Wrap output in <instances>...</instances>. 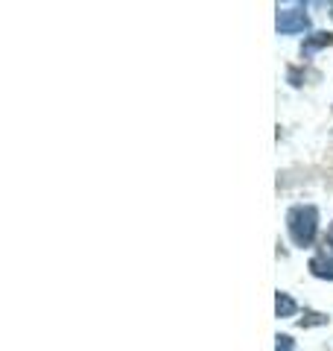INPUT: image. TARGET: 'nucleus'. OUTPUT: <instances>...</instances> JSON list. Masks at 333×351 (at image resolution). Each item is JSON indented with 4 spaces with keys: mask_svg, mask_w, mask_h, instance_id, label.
Returning <instances> with one entry per match:
<instances>
[{
    "mask_svg": "<svg viewBox=\"0 0 333 351\" xmlns=\"http://www.w3.org/2000/svg\"><path fill=\"white\" fill-rule=\"evenodd\" d=\"M286 228H290V237L295 246H310L316 237L319 228V211L313 205H298L286 214Z\"/></svg>",
    "mask_w": 333,
    "mask_h": 351,
    "instance_id": "obj_1",
    "label": "nucleus"
},
{
    "mask_svg": "<svg viewBox=\"0 0 333 351\" xmlns=\"http://www.w3.org/2000/svg\"><path fill=\"white\" fill-rule=\"evenodd\" d=\"M310 27V18L304 15V9H281L278 12V32H286V36H293V32H304Z\"/></svg>",
    "mask_w": 333,
    "mask_h": 351,
    "instance_id": "obj_2",
    "label": "nucleus"
},
{
    "mask_svg": "<svg viewBox=\"0 0 333 351\" xmlns=\"http://www.w3.org/2000/svg\"><path fill=\"white\" fill-rule=\"evenodd\" d=\"M330 44H333V32H313L304 41V56H310V53H316L321 47H330Z\"/></svg>",
    "mask_w": 333,
    "mask_h": 351,
    "instance_id": "obj_3",
    "label": "nucleus"
},
{
    "mask_svg": "<svg viewBox=\"0 0 333 351\" xmlns=\"http://www.w3.org/2000/svg\"><path fill=\"white\" fill-rule=\"evenodd\" d=\"M310 272H313L316 278H330L333 281V261L325 258V255H316L310 261Z\"/></svg>",
    "mask_w": 333,
    "mask_h": 351,
    "instance_id": "obj_4",
    "label": "nucleus"
},
{
    "mask_svg": "<svg viewBox=\"0 0 333 351\" xmlns=\"http://www.w3.org/2000/svg\"><path fill=\"white\" fill-rule=\"evenodd\" d=\"M275 311H278V316H284V319H286V316H295L298 307H295V302H293L286 293H278V299H275Z\"/></svg>",
    "mask_w": 333,
    "mask_h": 351,
    "instance_id": "obj_5",
    "label": "nucleus"
},
{
    "mask_svg": "<svg viewBox=\"0 0 333 351\" xmlns=\"http://www.w3.org/2000/svg\"><path fill=\"white\" fill-rule=\"evenodd\" d=\"M278 348L275 351H295V343H293V337H286V334H278Z\"/></svg>",
    "mask_w": 333,
    "mask_h": 351,
    "instance_id": "obj_6",
    "label": "nucleus"
},
{
    "mask_svg": "<svg viewBox=\"0 0 333 351\" xmlns=\"http://www.w3.org/2000/svg\"><path fill=\"white\" fill-rule=\"evenodd\" d=\"M307 316H310V319H301V325H321V322H328L321 313H307Z\"/></svg>",
    "mask_w": 333,
    "mask_h": 351,
    "instance_id": "obj_7",
    "label": "nucleus"
},
{
    "mask_svg": "<svg viewBox=\"0 0 333 351\" xmlns=\"http://www.w3.org/2000/svg\"><path fill=\"white\" fill-rule=\"evenodd\" d=\"M328 243L333 246V228H330V232H328Z\"/></svg>",
    "mask_w": 333,
    "mask_h": 351,
    "instance_id": "obj_8",
    "label": "nucleus"
},
{
    "mask_svg": "<svg viewBox=\"0 0 333 351\" xmlns=\"http://www.w3.org/2000/svg\"><path fill=\"white\" fill-rule=\"evenodd\" d=\"M330 15H333V12H330Z\"/></svg>",
    "mask_w": 333,
    "mask_h": 351,
    "instance_id": "obj_9",
    "label": "nucleus"
}]
</instances>
